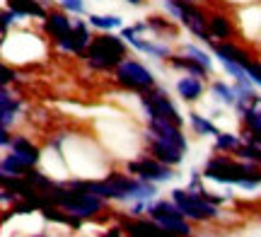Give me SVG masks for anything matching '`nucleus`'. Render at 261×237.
Listing matches in <instances>:
<instances>
[{
  "instance_id": "7",
  "label": "nucleus",
  "mask_w": 261,
  "mask_h": 237,
  "mask_svg": "<svg viewBox=\"0 0 261 237\" xmlns=\"http://www.w3.org/2000/svg\"><path fill=\"white\" fill-rule=\"evenodd\" d=\"M128 172H133V174H138L140 179L145 181H152V184H158V181H169L172 177H174V172H172V167L169 165H165V162L155 160L152 155H143L140 160L136 162H128V167H126Z\"/></svg>"
},
{
  "instance_id": "5",
  "label": "nucleus",
  "mask_w": 261,
  "mask_h": 237,
  "mask_svg": "<svg viewBox=\"0 0 261 237\" xmlns=\"http://www.w3.org/2000/svg\"><path fill=\"white\" fill-rule=\"evenodd\" d=\"M172 201L179 206V210L191 220H213L218 218V208L205 199L201 191L191 189H174L172 191Z\"/></svg>"
},
{
  "instance_id": "21",
  "label": "nucleus",
  "mask_w": 261,
  "mask_h": 237,
  "mask_svg": "<svg viewBox=\"0 0 261 237\" xmlns=\"http://www.w3.org/2000/svg\"><path fill=\"white\" fill-rule=\"evenodd\" d=\"M189 123H191V128H194L196 136H218V126H215L208 116H201V114H196V112H191L189 114Z\"/></svg>"
},
{
  "instance_id": "9",
  "label": "nucleus",
  "mask_w": 261,
  "mask_h": 237,
  "mask_svg": "<svg viewBox=\"0 0 261 237\" xmlns=\"http://www.w3.org/2000/svg\"><path fill=\"white\" fill-rule=\"evenodd\" d=\"M41 32H44V37L56 44L68 32H73V19L65 10H48L46 17L41 19Z\"/></svg>"
},
{
  "instance_id": "14",
  "label": "nucleus",
  "mask_w": 261,
  "mask_h": 237,
  "mask_svg": "<svg viewBox=\"0 0 261 237\" xmlns=\"http://www.w3.org/2000/svg\"><path fill=\"white\" fill-rule=\"evenodd\" d=\"M167 61H169V66H172V68L184 70L187 75H196V77H201V80H203V77H208V73H211L208 68L201 66L198 61H194V58L187 56V54H172Z\"/></svg>"
},
{
  "instance_id": "17",
  "label": "nucleus",
  "mask_w": 261,
  "mask_h": 237,
  "mask_svg": "<svg viewBox=\"0 0 261 237\" xmlns=\"http://www.w3.org/2000/svg\"><path fill=\"white\" fill-rule=\"evenodd\" d=\"M87 22L90 27L99 29V32H114V29H123V17L119 15H97V12H90L87 15Z\"/></svg>"
},
{
  "instance_id": "13",
  "label": "nucleus",
  "mask_w": 261,
  "mask_h": 237,
  "mask_svg": "<svg viewBox=\"0 0 261 237\" xmlns=\"http://www.w3.org/2000/svg\"><path fill=\"white\" fill-rule=\"evenodd\" d=\"M5 8L15 10L19 17H37V19H44L48 12L41 0H5Z\"/></svg>"
},
{
  "instance_id": "15",
  "label": "nucleus",
  "mask_w": 261,
  "mask_h": 237,
  "mask_svg": "<svg viewBox=\"0 0 261 237\" xmlns=\"http://www.w3.org/2000/svg\"><path fill=\"white\" fill-rule=\"evenodd\" d=\"M10 150L17 152L19 157H24V160H27L32 167H34V165L41 160V150H39L37 145L29 141L27 136H15V138H12V143H10Z\"/></svg>"
},
{
  "instance_id": "8",
  "label": "nucleus",
  "mask_w": 261,
  "mask_h": 237,
  "mask_svg": "<svg viewBox=\"0 0 261 237\" xmlns=\"http://www.w3.org/2000/svg\"><path fill=\"white\" fill-rule=\"evenodd\" d=\"M121 37L126 39V44H130L136 51H140V54H148V56L158 58V61H167V58L172 56V48H169L167 44H158V41L143 39L133 27H123L121 29Z\"/></svg>"
},
{
  "instance_id": "1",
  "label": "nucleus",
  "mask_w": 261,
  "mask_h": 237,
  "mask_svg": "<svg viewBox=\"0 0 261 237\" xmlns=\"http://www.w3.org/2000/svg\"><path fill=\"white\" fill-rule=\"evenodd\" d=\"M203 177L218 184H234L240 189H256L261 184V170L256 162L230 160L225 155H215L203 167Z\"/></svg>"
},
{
  "instance_id": "26",
  "label": "nucleus",
  "mask_w": 261,
  "mask_h": 237,
  "mask_svg": "<svg viewBox=\"0 0 261 237\" xmlns=\"http://www.w3.org/2000/svg\"><path fill=\"white\" fill-rule=\"evenodd\" d=\"M3 85H10V80H15V70H10V66L8 63H5V66H3Z\"/></svg>"
},
{
  "instance_id": "28",
  "label": "nucleus",
  "mask_w": 261,
  "mask_h": 237,
  "mask_svg": "<svg viewBox=\"0 0 261 237\" xmlns=\"http://www.w3.org/2000/svg\"><path fill=\"white\" fill-rule=\"evenodd\" d=\"M104 237H119V230L114 228V230H112V235H104Z\"/></svg>"
},
{
  "instance_id": "4",
  "label": "nucleus",
  "mask_w": 261,
  "mask_h": 237,
  "mask_svg": "<svg viewBox=\"0 0 261 237\" xmlns=\"http://www.w3.org/2000/svg\"><path fill=\"white\" fill-rule=\"evenodd\" d=\"M114 77H116V83L123 87V90H128V92H148L152 90L155 85V75H152V70L148 66H143L140 61L136 58H126L121 66L114 70Z\"/></svg>"
},
{
  "instance_id": "11",
  "label": "nucleus",
  "mask_w": 261,
  "mask_h": 237,
  "mask_svg": "<svg viewBox=\"0 0 261 237\" xmlns=\"http://www.w3.org/2000/svg\"><path fill=\"white\" fill-rule=\"evenodd\" d=\"M208 29H211V37L220 39V41H232L237 37V27H234V22L227 15L223 12H213V15H208Z\"/></svg>"
},
{
  "instance_id": "24",
  "label": "nucleus",
  "mask_w": 261,
  "mask_h": 237,
  "mask_svg": "<svg viewBox=\"0 0 261 237\" xmlns=\"http://www.w3.org/2000/svg\"><path fill=\"white\" fill-rule=\"evenodd\" d=\"M61 10L70 12V15H83L85 12V0H61Z\"/></svg>"
},
{
  "instance_id": "6",
  "label": "nucleus",
  "mask_w": 261,
  "mask_h": 237,
  "mask_svg": "<svg viewBox=\"0 0 261 237\" xmlns=\"http://www.w3.org/2000/svg\"><path fill=\"white\" fill-rule=\"evenodd\" d=\"M148 216L158 225H162L165 230L169 232H174L177 237H189L191 235V225L187 223V216L179 210V206L174 201H158V203H152L148 206Z\"/></svg>"
},
{
  "instance_id": "25",
  "label": "nucleus",
  "mask_w": 261,
  "mask_h": 237,
  "mask_svg": "<svg viewBox=\"0 0 261 237\" xmlns=\"http://www.w3.org/2000/svg\"><path fill=\"white\" fill-rule=\"evenodd\" d=\"M247 73H249V77H252L254 85L261 87V63L259 61H252V63L247 66Z\"/></svg>"
},
{
  "instance_id": "12",
  "label": "nucleus",
  "mask_w": 261,
  "mask_h": 237,
  "mask_svg": "<svg viewBox=\"0 0 261 237\" xmlns=\"http://www.w3.org/2000/svg\"><path fill=\"white\" fill-rule=\"evenodd\" d=\"M177 95L187 102V104H194L203 97V80L196 75H181L177 80Z\"/></svg>"
},
{
  "instance_id": "3",
  "label": "nucleus",
  "mask_w": 261,
  "mask_h": 237,
  "mask_svg": "<svg viewBox=\"0 0 261 237\" xmlns=\"http://www.w3.org/2000/svg\"><path fill=\"white\" fill-rule=\"evenodd\" d=\"M165 10L174 19L181 22V27H187L196 39H201L203 44H211V29H208V15L198 8L196 3H187V0H165Z\"/></svg>"
},
{
  "instance_id": "2",
  "label": "nucleus",
  "mask_w": 261,
  "mask_h": 237,
  "mask_svg": "<svg viewBox=\"0 0 261 237\" xmlns=\"http://www.w3.org/2000/svg\"><path fill=\"white\" fill-rule=\"evenodd\" d=\"M83 58L94 70H102V73L116 70L126 61V39L116 37L112 32H102V34L92 37L90 46L85 48Z\"/></svg>"
},
{
  "instance_id": "19",
  "label": "nucleus",
  "mask_w": 261,
  "mask_h": 237,
  "mask_svg": "<svg viewBox=\"0 0 261 237\" xmlns=\"http://www.w3.org/2000/svg\"><path fill=\"white\" fill-rule=\"evenodd\" d=\"M211 95L218 99V104H223V107H234L237 104V87L225 85L223 80H215L213 85H211Z\"/></svg>"
},
{
  "instance_id": "22",
  "label": "nucleus",
  "mask_w": 261,
  "mask_h": 237,
  "mask_svg": "<svg viewBox=\"0 0 261 237\" xmlns=\"http://www.w3.org/2000/svg\"><path fill=\"white\" fill-rule=\"evenodd\" d=\"M181 54H187V56H191L194 61H198L201 66L208 68V70L213 68V58H211V54H208L205 48L196 46V44H184V46H181Z\"/></svg>"
},
{
  "instance_id": "23",
  "label": "nucleus",
  "mask_w": 261,
  "mask_h": 237,
  "mask_svg": "<svg viewBox=\"0 0 261 237\" xmlns=\"http://www.w3.org/2000/svg\"><path fill=\"white\" fill-rule=\"evenodd\" d=\"M145 22H148L150 32H158V34H165V37H167V34L177 37V27H174L167 17H148Z\"/></svg>"
},
{
  "instance_id": "20",
  "label": "nucleus",
  "mask_w": 261,
  "mask_h": 237,
  "mask_svg": "<svg viewBox=\"0 0 261 237\" xmlns=\"http://www.w3.org/2000/svg\"><path fill=\"white\" fill-rule=\"evenodd\" d=\"M215 138V150L218 152H237L240 148H242V141H240V136H234V133H227V131H220L218 136H213Z\"/></svg>"
},
{
  "instance_id": "18",
  "label": "nucleus",
  "mask_w": 261,
  "mask_h": 237,
  "mask_svg": "<svg viewBox=\"0 0 261 237\" xmlns=\"http://www.w3.org/2000/svg\"><path fill=\"white\" fill-rule=\"evenodd\" d=\"M32 170V165H29L24 157H19L17 152L10 150V155H5L3 157V177H19V174H27V172Z\"/></svg>"
},
{
  "instance_id": "27",
  "label": "nucleus",
  "mask_w": 261,
  "mask_h": 237,
  "mask_svg": "<svg viewBox=\"0 0 261 237\" xmlns=\"http://www.w3.org/2000/svg\"><path fill=\"white\" fill-rule=\"evenodd\" d=\"M126 3H128V5H133V8H140V5H143V0H126Z\"/></svg>"
},
{
  "instance_id": "16",
  "label": "nucleus",
  "mask_w": 261,
  "mask_h": 237,
  "mask_svg": "<svg viewBox=\"0 0 261 237\" xmlns=\"http://www.w3.org/2000/svg\"><path fill=\"white\" fill-rule=\"evenodd\" d=\"M0 104H3V128H10V123L15 121V116H17V112H19V97L15 95V92H10L8 85H3Z\"/></svg>"
},
{
  "instance_id": "10",
  "label": "nucleus",
  "mask_w": 261,
  "mask_h": 237,
  "mask_svg": "<svg viewBox=\"0 0 261 237\" xmlns=\"http://www.w3.org/2000/svg\"><path fill=\"white\" fill-rule=\"evenodd\" d=\"M148 138V148H150V155L155 157V160L165 162V165H169V167H177L179 162L184 160V150H179V148H174V145H169V143L160 141V138H155V136H145Z\"/></svg>"
}]
</instances>
